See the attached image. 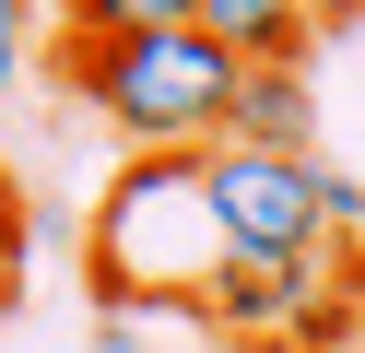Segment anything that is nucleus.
<instances>
[{"label":"nucleus","instance_id":"nucleus-1","mask_svg":"<svg viewBox=\"0 0 365 353\" xmlns=\"http://www.w3.org/2000/svg\"><path fill=\"white\" fill-rule=\"evenodd\" d=\"M224 224H212V188H200V153H130L106 177L95 212V306H142V318H200L224 271Z\"/></svg>","mask_w":365,"mask_h":353},{"label":"nucleus","instance_id":"nucleus-2","mask_svg":"<svg viewBox=\"0 0 365 353\" xmlns=\"http://www.w3.org/2000/svg\"><path fill=\"white\" fill-rule=\"evenodd\" d=\"M48 71L130 141V153H212L247 59H224L200 24H165V36H59Z\"/></svg>","mask_w":365,"mask_h":353},{"label":"nucleus","instance_id":"nucleus-3","mask_svg":"<svg viewBox=\"0 0 365 353\" xmlns=\"http://www.w3.org/2000/svg\"><path fill=\"white\" fill-rule=\"evenodd\" d=\"M200 188H212V224H224L236 259H330L318 247V153L212 141V153H200Z\"/></svg>","mask_w":365,"mask_h":353},{"label":"nucleus","instance_id":"nucleus-4","mask_svg":"<svg viewBox=\"0 0 365 353\" xmlns=\"http://www.w3.org/2000/svg\"><path fill=\"white\" fill-rule=\"evenodd\" d=\"M330 282H341V259H224L212 295H200V329H212L224 353H247V342H294V318H307Z\"/></svg>","mask_w":365,"mask_h":353},{"label":"nucleus","instance_id":"nucleus-5","mask_svg":"<svg viewBox=\"0 0 365 353\" xmlns=\"http://www.w3.org/2000/svg\"><path fill=\"white\" fill-rule=\"evenodd\" d=\"M307 130H318V94H307V71H236L224 141H247V153H307Z\"/></svg>","mask_w":365,"mask_h":353},{"label":"nucleus","instance_id":"nucleus-6","mask_svg":"<svg viewBox=\"0 0 365 353\" xmlns=\"http://www.w3.org/2000/svg\"><path fill=\"white\" fill-rule=\"evenodd\" d=\"M200 36H212L224 59H247V71H307L318 24L294 12V0H200Z\"/></svg>","mask_w":365,"mask_h":353},{"label":"nucleus","instance_id":"nucleus-7","mask_svg":"<svg viewBox=\"0 0 365 353\" xmlns=\"http://www.w3.org/2000/svg\"><path fill=\"white\" fill-rule=\"evenodd\" d=\"M200 24V0H59V36H165Z\"/></svg>","mask_w":365,"mask_h":353},{"label":"nucleus","instance_id":"nucleus-8","mask_svg":"<svg viewBox=\"0 0 365 353\" xmlns=\"http://www.w3.org/2000/svg\"><path fill=\"white\" fill-rule=\"evenodd\" d=\"M354 235H365V177H354V165H318V247H354Z\"/></svg>","mask_w":365,"mask_h":353},{"label":"nucleus","instance_id":"nucleus-9","mask_svg":"<svg viewBox=\"0 0 365 353\" xmlns=\"http://www.w3.org/2000/svg\"><path fill=\"white\" fill-rule=\"evenodd\" d=\"M24 295V200H12V165H0V306Z\"/></svg>","mask_w":365,"mask_h":353},{"label":"nucleus","instance_id":"nucleus-10","mask_svg":"<svg viewBox=\"0 0 365 353\" xmlns=\"http://www.w3.org/2000/svg\"><path fill=\"white\" fill-rule=\"evenodd\" d=\"M12 71H24V0H0V94H12Z\"/></svg>","mask_w":365,"mask_h":353},{"label":"nucleus","instance_id":"nucleus-11","mask_svg":"<svg viewBox=\"0 0 365 353\" xmlns=\"http://www.w3.org/2000/svg\"><path fill=\"white\" fill-rule=\"evenodd\" d=\"M294 12H307V24H354L365 0H294Z\"/></svg>","mask_w":365,"mask_h":353},{"label":"nucleus","instance_id":"nucleus-12","mask_svg":"<svg viewBox=\"0 0 365 353\" xmlns=\"http://www.w3.org/2000/svg\"><path fill=\"white\" fill-rule=\"evenodd\" d=\"M341 295L365 306V235H354V247H341Z\"/></svg>","mask_w":365,"mask_h":353},{"label":"nucleus","instance_id":"nucleus-13","mask_svg":"<svg viewBox=\"0 0 365 353\" xmlns=\"http://www.w3.org/2000/svg\"><path fill=\"white\" fill-rule=\"evenodd\" d=\"M247 353H307V342H247Z\"/></svg>","mask_w":365,"mask_h":353}]
</instances>
